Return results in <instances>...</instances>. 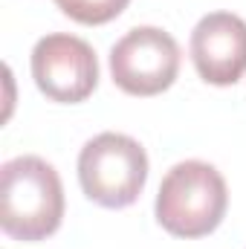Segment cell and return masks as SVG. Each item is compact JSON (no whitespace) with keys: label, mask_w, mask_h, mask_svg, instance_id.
<instances>
[{"label":"cell","mask_w":246,"mask_h":249,"mask_svg":"<svg viewBox=\"0 0 246 249\" xmlns=\"http://www.w3.org/2000/svg\"><path fill=\"white\" fill-rule=\"evenodd\" d=\"M226 206L229 191L223 174L203 160H185L162 177L154 209L168 235L203 238L223 223Z\"/></svg>","instance_id":"obj_2"},{"label":"cell","mask_w":246,"mask_h":249,"mask_svg":"<svg viewBox=\"0 0 246 249\" xmlns=\"http://www.w3.org/2000/svg\"><path fill=\"white\" fill-rule=\"evenodd\" d=\"M32 78L47 99L78 105L99 84V58L84 38L53 32L32 50Z\"/></svg>","instance_id":"obj_5"},{"label":"cell","mask_w":246,"mask_h":249,"mask_svg":"<svg viewBox=\"0 0 246 249\" xmlns=\"http://www.w3.org/2000/svg\"><path fill=\"white\" fill-rule=\"evenodd\" d=\"M64 220V186L41 157H15L0 168V226L15 241H44Z\"/></svg>","instance_id":"obj_1"},{"label":"cell","mask_w":246,"mask_h":249,"mask_svg":"<svg viewBox=\"0 0 246 249\" xmlns=\"http://www.w3.org/2000/svg\"><path fill=\"white\" fill-rule=\"evenodd\" d=\"M191 61L203 81L217 87L235 84L246 72V20L232 12L200 18L191 32Z\"/></svg>","instance_id":"obj_6"},{"label":"cell","mask_w":246,"mask_h":249,"mask_svg":"<svg viewBox=\"0 0 246 249\" xmlns=\"http://www.w3.org/2000/svg\"><path fill=\"white\" fill-rule=\"evenodd\" d=\"M78 180L93 203L124 209L136 203L148 183V154L133 136L105 130L81 148Z\"/></svg>","instance_id":"obj_3"},{"label":"cell","mask_w":246,"mask_h":249,"mask_svg":"<svg viewBox=\"0 0 246 249\" xmlns=\"http://www.w3.org/2000/svg\"><path fill=\"white\" fill-rule=\"evenodd\" d=\"M180 47L159 26H136L110 50L113 84L127 96H157L177 81Z\"/></svg>","instance_id":"obj_4"},{"label":"cell","mask_w":246,"mask_h":249,"mask_svg":"<svg viewBox=\"0 0 246 249\" xmlns=\"http://www.w3.org/2000/svg\"><path fill=\"white\" fill-rule=\"evenodd\" d=\"M55 3L75 23L102 26V23H110L113 18H119L130 0H55Z\"/></svg>","instance_id":"obj_7"}]
</instances>
